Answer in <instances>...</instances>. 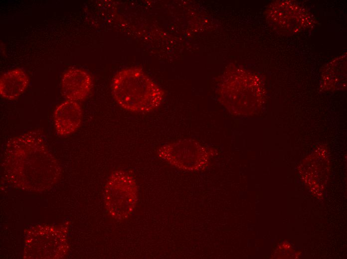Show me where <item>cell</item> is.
<instances>
[{
	"label": "cell",
	"instance_id": "6da1fadb",
	"mask_svg": "<svg viewBox=\"0 0 347 259\" xmlns=\"http://www.w3.org/2000/svg\"><path fill=\"white\" fill-rule=\"evenodd\" d=\"M41 133L29 130L9 139L6 144V169L18 183L51 182L58 167Z\"/></svg>",
	"mask_w": 347,
	"mask_h": 259
},
{
	"label": "cell",
	"instance_id": "7a4b0ae2",
	"mask_svg": "<svg viewBox=\"0 0 347 259\" xmlns=\"http://www.w3.org/2000/svg\"><path fill=\"white\" fill-rule=\"evenodd\" d=\"M111 87L116 103L131 112H151L161 105L165 96L163 89L139 67H128L118 71Z\"/></svg>",
	"mask_w": 347,
	"mask_h": 259
},
{
	"label": "cell",
	"instance_id": "3957f363",
	"mask_svg": "<svg viewBox=\"0 0 347 259\" xmlns=\"http://www.w3.org/2000/svg\"><path fill=\"white\" fill-rule=\"evenodd\" d=\"M217 95L221 104L229 112L243 115L256 111L263 96L258 78L239 68L223 73L218 85Z\"/></svg>",
	"mask_w": 347,
	"mask_h": 259
},
{
	"label": "cell",
	"instance_id": "277c9868",
	"mask_svg": "<svg viewBox=\"0 0 347 259\" xmlns=\"http://www.w3.org/2000/svg\"><path fill=\"white\" fill-rule=\"evenodd\" d=\"M159 157L175 167L189 171L204 169L210 161L207 148L191 139L178 140L161 146Z\"/></svg>",
	"mask_w": 347,
	"mask_h": 259
},
{
	"label": "cell",
	"instance_id": "5b68a950",
	"mask_svg": "<svg viewBox=\"0 0 347 259\" xmlns=\"http://www.w3.org/2000/svg\"><path fill=\"white\" fill-rule=\"evenodd\" d=\"M108 192L114 194L117 207L115 214L119 219L126 218L135 206L137 187L134 177L126 171L118 170L111 175L107 184Z\"/></svg>",
	"mask_w": 347,
	"mask_h": 259
},
{
	"label": "cell",
	"instance_id": "8992f818",
	"mask_svg": "<svg viewBox=\"0 0 347 259\" xmlns=\"http://www.w3.org/2000/svg\"><path fill=\"white\" fill-rule=\"evenodd\" d=\"M92 86V79L88 73L79 68H71L63 75L61 91L66 100L77 102L88 97Z\"/></svg>",
	"mask_w": 347,
	"mask_h": 259
},
{
	"label": "cell",
	"instance_id": "52a82bcc",
	"mask_svg": "<svg viewBox=\"0 0 347 259\" xmlns=\"http://www.w3.org/2000/svg\"><path fill=\"white\" fill-rule=\"evenodd\" d=\"M82 110L76 102L66 100L59 104L53 113V121L57 133L62 136L69 135L80 127Z\"/></svg>",
	"mask_w": 347,
	"mask_h": 259
},
{
	"label": "cell",
	"instance_id": "ba28073f",
	"mask_svg": "<svg viewBox=\"0 0 347 259\" xmlns=\"http://www.w3.org/2000/svg\"><path fill=\"white\" fill-rule=\"evenodd\" d=\"M29 82L28 76L21 69L9 70L0 77V95L6 100H15L24 93Z\"/></svg>",
	"mask_w": 347,
	"mask_h": 259
}]
</instances>
